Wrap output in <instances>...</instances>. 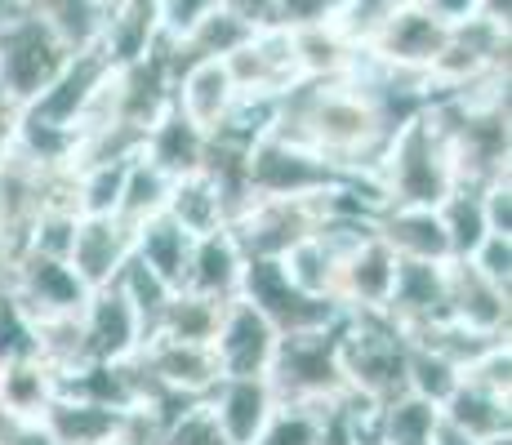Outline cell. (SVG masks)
<instances>
[{
    "label": "cell",
    "mask_w": 512,
    "mask_h": 445,
    "mask_svg": "<svg viewBox=\"0 0 512 445\" xmlns=\"http://www.w3.org/2000/svg\"><path fill=\"white\" fill-rule=\"evenodd\" d=\"M374 183L383 192V205H428V210H437L459 187L450 138L437 116H432V107L410 116L388 138L379 165H374Z\"/></svg>",
    "instance_id": "6da1fadb"
},
{
    "label": "cell",
    "mask_w": 512,
    "mask_h": 445,
    "mask_svg": "<svg viewBox=\"0 0 512 445\" xmlns=\"http://www.w3.org/2000/svg\"><path fill=\"white\" fill-rule=\"evenodd\" d=\"M410 339L388 312H348L339 325V365L348 392L374 405L406 392Z\"/></svg>",
    "instance_id": "7a4b0ae2"
},
{
    "label": "cell",
    "mask_w": 512,
    "mask_h": 445,
    "mask_svg": "<svg viewBox=\"0 0 512 445\" xmlns=\"http://www.w3.org/2000/svg\"><path fill=\"white\" fill-rule=\"evenodd\" d=\"M339 325L317 334H285L277 343V356H272V370H268L277 405L326 410L339 397H348V379H343V365H339Z\"/></svg>",
    "instance_id": "3957f363"
},
{
    "label": "cell",
    "mask_w": 512,
    "mask_h": 445,
    "mask_svg": "<svg viewBox=\"0 0 512 445\" xmlns=\"http://www.w3.org/2000/svg\"><path fill=\"white\" fill-rule=\"evenodd\" d=\"M343 170H334L326 156L312 147L290 143V138H259L245 156V183H250V201L272 196V201H321L326 192L343 183Z\"/></svg>",
    "instance_id": "277c9868"
},
{
    "label": "cell",
    "mask_w": 512,
    "mask_h": 445,
    "mask_svg": "<svg viewBox=\"0 0 512 445\" xmlns=\"http://www.w3.org/2000/svg\"><path fill=\"white\" fill-rule=\"evenodd\" d=\"M272 330L281 334H317V330H334L343 321V303L339 299H317V294H303L299 285L285 276V267L277 259H245V276H241V294Z\"/></svg>",
    "instance_id": "5b68a950"
},
{
    "label": "cell",
    "mask_w": 512,
    "mask_h": 445,
    "mask_svg": "<svg viewBox=\"0 0 512 445\" xmlns=\"http://www.w3.org/2000/svg\"><path fill=\"white\" fill-rule=\"evenodd\" d=\"M72 49L58 41L41 18H18L0 27V94L14 107H27L54 85Z\"/></svg>",
    "instance_id": "8992f818"
},
{
    "label": "cell",
    "mask_w": 512,
    "mask_h": 445,
    "mask_svg": "<svg viewBox=\"0 0 512 445\" xmlns=\"http://www.w3.org/2000/svg\"><path fill=\"white\" fill-rule=\"evenodd\" d=\"M5 294L23 321H54V316H81L85 299V281L72 272L67 259H45V254H14L5 263Z\"/></svg>",
    "instance_id": "52a82bcc"
},
{
    "label": "cell",
    "mask_w": 512,
    "mask_h": 445,
    "mask_svg": "<svg viewBox=\"0 0 512 445\" xmlns=\"http://www.w3.org/2000/svg\"><path fill=\"white\" fill-rule=\"evenodd\" d=\"M321 223V201H272L259 196L228 223L245 259H285Z\"/></svg>",
    "instance_id": "ba28073f"
},
{
    "label": "cell",
    "mask_w": 512,
    "mask_h": 445,
    "mask_svg": "<svg viewBox=\"0 0 512 445\" xmlns=\"http://www.w3.org/2000/svg\"><path fill=\"white\" fill-rule=\"evenodd\" d=\"M112 58H107L103 45H90V49H76L72 58H67V67L54 76V85L45 89L36 103L23 107V116H32V121L41 125H54V130H67L81 138V121L90 116L98 89L107 85V76H112Z\"/></svg>",
    "instance_id": "9c48e42d"
},
{
    "label": "cell",
    "mask_w": 512,
    "mask_h": 445,
    "mask_svg": "<svg viewBox=\"0 0 512 445\" xmlns=\"http://www.w3.org/2000/svg\"><path fill=\"white\" fill-rule=\"evenodd\" d=\"M223 67H228L241 98H281L285 89H294L303 81L299 54H294V36L281 32V27L254 32L236 54L223 58Z\"/></svg>",
    "instance_id": "30bf717a"
},
{
    "label": "cell",
    "mask_w": 512,
    "mask_h": 445,
    "mask_svg": "<svg viewBox=\"0 0 512 445\" xmlns=\"http://www.w3.org/2000/svg\"><path fill=\"white\" fill-rule=\"evenodd\" d=\"M281 334L263 321L259 312L245 299H232L219 316V330H214V361H219L223 379H268L272 356H277Z\"/></svg>",
    "instance_id": "8fae6325"
},
{
    "label": "cell",
    "mask_w": 512,
    "mask_h": 445,
    "mask_svg": "<svg viewBox=\"0 0 512 445\" xmlns=\"http://www.w3.org/2000/svg\"><path fill=\"white\" fill-rule=\"evenodd\" d=\"M134 361L143 365V374L156 383V388L174 392L183 401H205L214 392V383L223 379L219 374V361L205 343H179V339H152L134 352Z\"/></svg>",
    "instance_id": "7c38bea8"
},
{
    "label": "cell",
    "mask_w": 512,
    "mask_h": 445,
    "mask_svg": "<svg viewBox=\"0 0 512 445\" xmlns=\"http://www.w3.org/2000/svg\"><path fill=\"white\" fill-rule=\"evenodd\" d=\"M446 41H450L446 23H437L428 9L415 5V0H401L397 14H392L388 27L379 32V41L370 45V54L379 58V63L397 67V72H419L432 81V67H437Z\"/></svg>",
    "instance_id": "4fadbf2b"
},
{
    "label": "cell",
    "mask_w": 512,
    "mask_h": 445,
    "mask_svg": "<svg viewBox=\"0 0 512 445\" xmlns=\"http://www.w3.org/2000/svg\"><path fill=\"white\" fill-rule=\"evenodd\" d=\"M383 312L406 334H419L437 321H450L446 263H401L397 259V276H392V294Z\"/></svg>",
    "instance_id": "5bb4252c"
},
{
    "label": "cell",
    "mask_w": 512,
    "mask_h": 445,
    "mask_svg": "<svg viewBox=\"0 0 512 445\" xmlns=\"http://www.w3.org/2000/svg\"><path fill=\"white\" fill-rule=\"evenodd\" d=\"M81 330H85V352H90V361H130V356L143 348V325L116 285H103V290H94L90 299H85Z\"/></svg>",
    "instance_id": "9a60e30c"
},
{
    "label": "cell",
    "mask_w": 512,
    "mask_h": 445,
    "mask_svg": "<svg viewBox=\"0 0 512 445\" xmlns=\"http://www.w3.org/2000/svg\"><path fill=\"white\" fill-rule=\"evenodd\" d=\"M446 290H450V321L468 325L477 334L508 339V316H512L508 285H495L468 259H455V263H446Z\"/></svg>",
    "instance_id": "2e32d148"
},
{
    "label": "cell",
    "mask_w": 512,
    "mask_h": 445,
    "mask_svg": "<svg viewBox=\"0 0 512 445\" xmlns=\"http://www.w3.org/2000/svg\"><path fill=\"white\" fill-rule=\"evenodd\" d=\"M392 276H397V254L374 232L357 250H348L339 259L334 299L343 303V312H383L388 308V294H392Z\"/></svg>",
    "instance_id": "e0dca14e"
},
{
    "label": "cell",
    "mask_w": 512,
    "mask_h": 445,
    "mask_svg": "<svg viewBox=\"0 0 512 445\" xmlns=\"http://www.w3.org/2000/svg\"><path fill=\"white\" fill-rule=\"evenodd\" d=\"M205 405L232 445H254L277 414V392L268 379H219Z\"/></svg>",
    "instance_id": "ac0fdd59"
},
{
    "label": "cell",
    "mask_w": 512,
    "mask_h": 445,
    "mask_svg": "<svg viewBox=\"0 0 512 445\" xmlns=\"http://www.w3.org/2000/svg\"><path fill=\"white\" fill-rule=\"evenodd\" d=\"M374 232L401 263H450L446 227H441V214L428 205H383Z\"/></svg>",
    "instance_id": "d6986e66"
},
{
    "label": "cell",
    "mask_w": 512,
    "mask_h": 445,
    "mask_svg": "<svg viewBox=\"0 0 512 445\" xmlns=\"http://www.w3.org/2000/svg\"><path fill=\"white\" fill-rule=\"evenodd\" d=\"M134 254V232L121 219H81L72 241V272L85 281V290H103L116 281V272Z\"/></svg>",
    "instance_id": "ffe728a7"
},
{
    "label": "cell",
    "mask_w": 512,
    "mask_h": 445,
    "mask_svg": "<svg viewBox=\"0 0 512 445\" xmlns=\"http://www.w3.org/2000/svg\"><path fill=\"white\" fill-rule=\"evenodd\" d=\"M241 276H245V254L236 245V236L228 227L210 236H196L192 245V263H187V294H201V299L214 303H232L241 294Z\"/></svg>",
    "instance_id": "44dd1931"
},
{
    "label": "cell",
    "mask_w": 512,
    "mask_h": 445,
    "mask_svg": "<svg viewBox=\"0 0 512 445\" xmlns=\"http://www.w3.org/2000/svg\"><path fill=\"white\" fill-rule=\"evenodd\" d=\"M58 392H63V383L36 352H18L9 361H0V419L9 423L41 419Z\"/></svg>",
    "instance_id": "7402d4cb"
},
{
    "label": "cell",
    "mask_w": 512,
    "mask_h": 445,
    "mask_svg": "<svg viewBox=\"0 0 512 445\" xmlns=\"http://www.w3.org/2000/svg\"><path fill=\"white\" fill-rule=\"evenodd\" d=\"M236 103V85L223 63H187L174 72V112H183L196 130L210 134Z\"/></svg>",
    "instance_id": "603a6c76"
},
{
    "label": "cell",
    "mask_w": 512,
    "mask_h": 445,
    "mask_svg": "<svg viewBox=\"0 0 512 445\" xmlns=\"http://www.w3.org/2000/svg\"><path fill=\"white\" fill-rule=\"evenodd\" d=\"M441 419H446L450 428L468 432L472 441L512 437V397L481 388V383H472V379H459V388L441 405Z\"/></svg>",
    "instance_id": "cb8c5ba5"
},
{
    "label": "cell",
    "mask_w": 512,
    "mask_h": 445,
    "mask_svg": "<svg viewBox=\"0 0 512 445\" xmlns=\"http://www.w3.org/2000/svg\"><path fill=\"white\" fill-rule=\"evenodd\" d=\"M121 414L125 410H107V405L72 397V392H58L54 405L41 414V423L54 432L58 445H116Z\"/></svg>",
    "instance_id": "d4e9b609"
},
{
    "label": "cell",
    "mask_w": 512,
    "mask_h": 445,
    "mask_svg": "<svg viewBox=\"0 0 512 445\" xmlns=\"http://www.w3.org/2000/svg\"><path fill=\"white\" fill-rule=\"evenodd\" d=\"M143 161H152L165 178L201 174L205 165V130H196L183 112H165L143 138Z\"/></svg>",
    "instance_id": "484cf974"
},
{
    "label": "cell",
    "mask_w": 512,
    "mask_h": 445,
    "mask_svg": "<svg viewBox=\"0 0 512 445\" xmlns=\"http://www.w3.org/2000/svg\"><path fill=\"white\" fill-rule=\"evenodd\" d=\"M192 245H196V236H187L170 214H161V219L143 223L139 232H134V259H139L147 272L161 276L170 290H183L187 263H192Z\"/></svg>",
    "instance_id": "4316f807"
},
{
    "label": "cell",
    "mask_w": 512,
    "mask_h": 445,
    "mask_svg": "<svg viewBox=\"0 0 512 445\" xmlns=\"http://www.w3.org/2000/svg\"><path fill=\"white\" fill-rule=\"evenodd\" d=\"M250 36H254V27H245L232 9H214V14H205L187 36L170 41L174 45V72L187 63H223V58L236 54Z\"/></svg>",
    "instance_id": "83f0119b"
},
{
    "label": "cell",
    "mask_w": 512,
    "mask_h": 445,
    "mask_svg": "<svg viewBox=\"0 0 512 445\" xmlns=\"http://www.w3.org/2000/svg\"><path fill=\"white\" fill-rule=\"evenodd\" d=\"M23 5H27V18H41L72 54L98 45L103 23H107L103 0H23Z\"/></svg>",
    "instance_id": "f1b7e54d"
},
{
    "label": "cell",
    "mask_w": 512,
    "mask_h": 445,
    "mask_svg": "<svg viewBox=\"0 0 512 445\" xmlns=\"http://www.w3.org/2000/svg\"><path fill=\"white\" fill-rule=\"evenodd\" d=\"M174 223L183 227L187 236H210L219 227H228V210H223V196L219 187L210 183L205 174H187V178H174L170 187V205H165Z\"/></svg>",
    "instance_id": "f546056e"
},
{
    "label": "cell",
    "mask_w": 512,
    "mask_h": 445,
    "mask_svg": "<svg viewBox=\"0 0 512 445\" xmlns=\"http://www.w3.org/2000/svg\"><path fill=\"white\" fill-rule=\"evenodd\" d=\"M170 187L174 178H165L156 170L152 161H130V170H125V187H121V201H116V214L112 219H121L130 232H139L143 223L161 219L165 205H170Z\"/></svg>",
    "instance_id": "4dcf8cb0"
},
{
    "label": "cell",
    "mask_w": 512,
    "mask_h": 445,
    "mask_svg": "<svg viewBox=\"0 0 512 445\" xmlns=\"http://www.w3.org/2000/svg\"><path fill=\"white\" fill-rule=\"evenodd\" d=\"M441 423V410L432 401H419L410 392L383 401L374 410V428H379V445H428Z\"/></svg>",
    "instance_id": "1f68e13d"
},
{
    "label": "cell",
    "mask_w": 512,
    "mask_h": 445,
    "mask_svg": "<svg viewBox=\"0 0 512 445\" xmlns=\"http://www.w3.org/2000/svg\"><path fill=\"white\" fill-rule=\"evenodd\" d=\"M437 214H441V227H446V241H450V263H455V259H472V254H477V245L490 236L486 205H481L477 187H455V192L437 205Z\"/></svg>",
    "instance_id": "d6a6232c"
},
{
    "label": "cell",
    "mask_w": 512,
    "mask_h": 445,
    "mask_svg": "<svg viewBox=\"0 0 512 445\" xmlns=\"http://www.w3.org/2000/svg\"><path fill=\"white\" fill-rule=\"evenodd\" d=\"M228 303H214V299H201V294H187V290H174L170 308H165L156 334L161 339H179V343H214V330H219V316Z\"/></svg>",
    "instance_id": "836d02e7"
},
{
    "label": "cell",
    "mask_w": 512,
    "mask_h": 445,
    "mask_svg": "<svg viewBox=\"0 0 512 445\" xmlns=\"http://www.w3.org/2000/svg\"><path fill=\"white\" fill-rule=\"evenodd\" d=\"M116 290L125 294V303L134 308V316H139V325H143V343L156 334V325H161V316H165V308H170V299H174V290L161 281L156 272H147V267L134 259H125V267L116 272Z\"/></svg>",
    "instance_id": "e575fe53"
},
{
    "label": "cell",
    "mask_w": 512,
    "mask_h": 445,
    "mask_svg": "<svg viewBox=\"0 0 512 445\" xmlns=\"http://www.w3.org/2000/svg\"><path fill=\"white\" fill-rule=\"evenodd\" d=\"M277 263L285 267V276H290L303 294L334 299V285H339V259L326 250V241H321L317 232H312L303 245H294V250L285 254V259H277Z\"/></svg>",
    "instance_id": "d590c367"
},
{
    "label": "cell",
    "mask_w": 512,
    "mask_h": 445,
    "mask_svg": "<svg viewBox=\"0 0 512 445\" xmlns=\"http://www.w3.org/2000/svg\"><path fill=\"white\" fill-rule=\"evenodd\" d=\"M459 379H464V374H459L446 356H437L432 348H423V343L410 339V352H406V392L410 397L432 401L441 410L450 392L459 388Z\"/></svg>",
    "instance_id": "8d00e7d4"
},
{
    "label": "cell",
    "mask_w": 512,
    "mask_h": 445,
    "mask_svg": "<svg viewBox=\"0 0 512 445\" xmlns=\"http://www.w3.org/2000/svg\"><path fill=\"white\" fill-rule=\"evenodd\" d=\"M401 0H348L343 14L334 18V32L343 36L352 49H370L379 41V32L388 27V18L397 14Z\"/></svg>",
    "instance_id": "74e56055"
},
{
    "label": "cell",
    "mask_w": 512,
    "mask_h": 445,
    "mask_svg": "<svg viewBox=\"0 0 512 445\" xmlns=\"http://www.w3.org/2000/svg\"><path fill=\"white\" fill-rule=\"evenodd\" d=\"M76 223H81V214H72V210H41V219H36L32 232H27L23 250L45 254V259H72ZM23 250H18V254H23Z\"/></svg>",
    "instance_id": "f35d334b"
},
{
    "label": "cell",
    "mask_w": 512,
    "mask_h": 445,
    "mask_svg": "<svg viewBox=\"0 0 512 445\" xmlns=\"http://www.w3.org/2000/svg\"><path fill=\"white\" fill-rule=\"evenodd\" d=\"M254 445H321V410L277 405L272 423L259 432V441Z\"/></svg>",
    "instance_id": "ab89813d"
},
{
    "label": "cell",
    "mask_w": 512,
    "mask_h": 445,
    "mask_svg": "<svg viewBox=\"0 0 512 445\" xmlns=\"http://www.w3.org/2000/svg\"><path fill=\"white\" fill-rule=\"evenodd\" d=\"M161 445H232V441L223 437V428L214 423L210 405H205V401H192V405H187V410L179 414V419L165 428Z\"/></svg>",
    "instance_id": "60d3db41"
},
{
    "label": "cell",
    "mask_w": 512,
    "mask_h": 445,
    "mask_svg": "<svg viewBox=\"0 0 512 445\" xmlns=\"http://www.w3.org/2000/svg\"><path fill=\"white\" fill-rule=\"evenodd\" d=\"M348 0H277V27L281 32H312L330 27L343 14Z\"/></svg>",
    "instance_id": "b9f144b4"
},
{
    "label": "cell",
    "mask_w": 512,
    "mask_h": 445,
    "mask_svg": "<svg viewBox=\"0 0 512 445\" xmlns=\"http://www.w3.org/2000/svg\"><path fill=\"white\" fill-rule=\"evenodd\" d=\"M223 5H228V0H156V23H161L165 41H179L205 14H214V9H223Z\"/></svg>",
    "instance_id": "7bdbcfd3"
},
{
    "label": "cell",
    "mask_w": 512,
    "mask_h": 445,
    "mask_svg": "<svg viewBox=\"0 0 512 445\" xmlns=\"http://www.w3.org/2000/svg\"><path fill=\"white\" fill-rule=\"evenodd\" d=\"M464 379L481 383V388H490V392H504V397H512V352H508V343H495V348L481 356L477 365H468Z\"/></svg>",
    "instance_id": "ee69618b"
},
{
    "label": "cell",
    "mask_w": 512,
    "mask_h": 445,
    "mask_svg": "<svg viewBox=\"0 0 512 445\" xmlns=\"http://www.w3.org/2000/svg\"><path fill=\"white\" fill-rule=\"evenodd\" d=\"M468 263L477 267L481 276H490L495 285H508L512 281V236H495V232H490L486 241L477 245V254H472Z\"/></svg>",
    "instance_id": "f6af8a7d"
},
{
    "label": "cell",
    "mask_w": 512,
    "mask_h": 445,
    "mask_svg": "<svg viewBox=\"0 0 512 445\" xmlns=\"http://www.w3.org/2000/svg\"><path fill=\"white\" fill-rule=\"evenodd\" d=\"M481 205H486L490 232H495V236H512V183H508V178L490 183L486 192H481Z\"/></svg>",
    "instance_id": "bcb514c9"
},
{
    "label": "cell",
    "mask_w": 512,
    "mask_h": 445,
    "mask_svg": "<svg viewBox=\"0 0 512 445\" xmlns=\"http://www.w3.org/2000/svg\"><path fill=\"white\" fill-rule=\"evenodd\" d=\"M0 445H58V441L41 419H27V423L0 419Z\"/></svg>",
    "instance_id": "7dc6e473"
},
{
    "label": "cell",
    "mask_w": 512,
    "mask_h": 445,
    "mask_svg": "<svg viewBox=\"0 0 512 445\" xmlns=\"http://www.w3.org/2000/svg\"><path fill=\"white\" fill-rule=\"evenodd\" d=\"M415 5L428 9V14L446 27H459V23H468V18L481 14V0H415Z\"/></svg>",
    "instance_id": "c3c4849f"
},
{
    "label": "cell",
    "mask_w": 512,
    "mask_h": 445,
    "mask_svg": "<svg viewBox=\"0 0 512 445\" xmlns=\"http://www.w3.org/2000/svg\"><path fill=\"white\" fill-rule=\"evenodd\" d=\"M428 445H481V441H472L468 432H459V428H450L446 419L437 423V432H432V441Z\"/></svg>",
    "instance_id": "681fc988"
},
{
    "label": "cell",
    "mask_w": 512,
    "mask_h": 445,
    "mask_svg": "<svg viewBox=\"0 0 512 445\" xmlns=\"http://www.w3.org/2000/svg\"><path fill=\"white\" fill-rule=\"evenodd\" d=\"M508 14H512L508 0H481V18H490V23L508 27Z\"/></svg>",
    "instance_id": "f907efd6"
},
{
    "label": "cell",
    "mask_w": 512,
    "mask_h": 445,
    "mask_svg": "<svg viewBox=\"0 0 512 445\" xmlns=\"http://www.w3.org/2000/svg\"><path fill=\"white\" fill-rule=\"evenodd\" d=\"M18 18H27V5H23V0H0V27L18 23Z\"/></svg>",
    "instance_id": "816d5d0a"
},
{
    "label": "cell",
    "mask_w": 512,
    "mask_h": 445,
    "mask_svg": "<svg viewBox=\"0 0 512 445\" xmlns=\"http://www.w3.org/2000/svg\"><path fill=\"white\" fill-rule=\"evenodd\" d=\"M103 5H107V9H112V5H134V0H103Z\"/></svg>",
    "instance_id": "f5cc1de1"
}]
</instances>
